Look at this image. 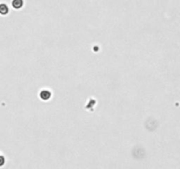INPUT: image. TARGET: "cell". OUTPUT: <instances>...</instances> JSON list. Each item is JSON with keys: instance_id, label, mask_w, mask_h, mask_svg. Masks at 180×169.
I'll return each instance as SVG.
<instances>
[{"instance_id": "obj_4", "label": "cell", "mask_w": 180, "mask_h": 169, "mask_svg": "<svg viewBox=\"0 0 180 169\" xmlns=\"http://www.w3.org/2000/svg\"><path fill=\"white\" fill-rule=\"evenodd\" d=\"M4 164H5V158L0 156V166H2Z\"/></svg>"}, {"instance_id": "obj_1", "label": "cell", "mask_w": 180, "mask_h": 169, "mask_svg": "<svg viewBox=\"0 0 180 169\" xmlns=\"http://www.w3.org/2000/svg\"><path fill=\"white\" fill-rule=\"evenodd\" d=\"M40 96H41V98L43 100H49V99L50 98L51 93H50V92L48 91V90H43V91H41Z\"/></svg>"}, {"instance_id": "obj_3", "label": "cell", "mask_w": 180, "mask_h": 169, "mask_svg": "<svg viewBox=\"0 0 180 169\" xmlns=\"http://www.w3.org/2000/svg\"><path fill=\"white\" fill-rule=\"evenodd\" d=\"M8 11H9V10H8V7H7L6 5H5V4L0 5V13H1L2 15L7 14Z\"/></svg>"}, {"instance_id": "obj_2", "label": "cell", "mask_w": 180, "mask_h": 169, "mask_svg": "<svg viewBox=\"0 0 180 169\" xmlns=\"http://www.w3.org/2000/svg\"><path fill=\"white\" fill-rule=\"evenodd\" d=\"M23 4H24L23 0H13V3H12L13 6L15 9H20V8H21V7L23 6Z\"/></svg>"}]
</instances>
